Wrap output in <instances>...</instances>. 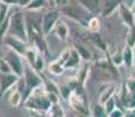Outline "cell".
<instances>
[{
  "instance_id": "cell-1",
  "label": "cell",
  "mask_w": 135,
  "mask_h": 117,
  "mask_svg": "<svg viewBox=\"0 0 135 117\" xmlns=\"http://www.w3.org/2000/svg\"><path fill=\"white\" fill-rule=\"evenodd\" d=\"M24 106L30 111H38V113L46 114L52 106L47 94L44 90V85L39 89L34 90L24 102Z\"/></svg>"
},
{
  "instance_id": "cell-2",
  "label": "cell",
  "mask_w": 135,
  "mask_h": 117,
  "mask_svg": "<svg viewBox=\"0 0 135 117\" xmlns=\"http://www.w3.org/2000/svg\"><path fill=\"white\" fill-rule=\"evenodd\" d=\"M21 80L24 81V102L26 101V98L31 95L34 90L39 89L44 85V80L40 76V74L37 73L30 64L25 63L24 67V76L21 77Z\"/></svg>"
},
{
  "instance_id": "cell-3",
  "label": "cell",
  "mask_w": 135,
  "mask_h": 117,
  "mask_svg": "<svg viewBox=\"0 0 135 117\" xmlns=\"http://www.w3.org/2000/svg\"><path fill=\"white\" fill-rule=\"evenodd\" d=\"M60 14H64L65 17L69 18L71 20H73L76 23L81 25L82 27H87V22L93 15H90L81 5L78 2V5H72L71 2H68L67 5H64L60 7Z\"/></svg>"
},
{
  "instance_id": "cell-4",
  "label": "cell",
  "mask_w": 135,
  "mask_h": 117,
  "mask_svg": "<svg viewBox=\"0 0 135 117\" xmlns=\"http://www.w3.org/2000/svg\"><path fill=\"white\" fill-rule=\"evenodd\" d=\"M7 34L28 42L27 20H26V15L22 12H15L12 14L11 22H9V29Z\"/></svg>"
},
{
  "instance_id": "cell-5",
  "label": "cell",
  "mask_w": 135,
  "mask_h": 117,
  "mask_svg": "<svg viewBox=\"0 0 135 117\" xmlns=\"http://www.w3.org/2000/svg\"><path fill=\"white\" fill-rule=\"evenodd\" d=\"M5 61L7 62V64L9 66V68L12 70V74L17 75L18 77L21 79L24 76V67H25V62H24V58L21 55H19L18 53L13 52L9 49L5 56L2 58Z\"/></svg>"
},
{
  "instance_id": "cell-6",
  "label": "cell",
  "mask_w": 135,
  "mask_h": 117,
  "mask_svg": "<svg viewBox=\"0 0 135 117\" xmlns=\"http://www.w3.org/2000/svg\"><path fill=\"white\" fill-rule=\"evenodd\" d=\"M59 21H60V11L59 9H52V11L45 13L40 19V25L44 35L47 36L51 34Z\"/></svg>"
},
{
  "instance_id": "cell-7",
  "label": "cell",
  "mask_w": 135,
  "mask_h": 117,
  "mask_svg": "<svg viewBox=\"0 0 135 117\" xmlns=\"http://www.w3.org/2000/svg\"><path fill=\"white\" fill-rule=\"evenodd\" d=\"M2 42H4L5 46L8 47L11 50L18 53L19 55H21L22 58L25 56L28 47L31 46V45H28V42H26V41H22V40H20V39L14 38V36L8 35V34L2 39Z\"/></svg>"
},
{
  "instance_id": "cell-8",
  "label": "cell",
  "mask_w": 135,
  "mask_h": 117,
  "mask_svg": "<svg viewBox=\"0 0 135 117\" xmlns=\"http://www.w3.org/2000/svg\"><path fill=\"white\" fill-rule=\"evenodd\" d=\"M20 77L14 74H1L0 73V97L6 91L12 89L19 83Z\"/></svg>"
},
{
  "instance_id": "cell-9",
  "label": "cell",
  "mask_w": 135,
  "mask_h": 117,
  "mask_svg": "<svg viewBox=\"0 0 135 117\" xmlns=\"http://www.w3.org/2000/svg\"><path fill=\"white\" fill-rule=\"evenodd\" d=\"M118 13H119V17H120L121 21L123 22L124 26H127L128 28L134 27L135 26V15L132 13L131 9L124 6L122 4V1H121V5L118 9Z\"/></svg>"
},
{
  "instance_id": "cell-10",
  "label": "cell",
  "mask_w": 135,
  "mask_h": 117,
  "mask_svg": "<svg viewBox=\"0 0 135 117\" xmlns=\"http://www.w3.org/2000/svg\"><path fill=\"white\" fill-rule=\"evenodd\" d=\"M89 74H90V64L89 62H82L81 66L78 69V74H76V80L79 82V84L81 87H86V83L89 79Z\"/></svg>"
},
{
  "instance_id": "cell-11",
  "label": "cell",
  "mask_w": 135,
  "mask_h": 117,
  "mask_svg": "<svg viewBox=\"0 0 135 117\" xmlns=\"http://www.w3.org/2000/svg\"><path fill=\"white\" fill-rule=\"evenodd\" d=\"M78 2L93 17H97V14L101 13L102 7L100 6V1H98V0H80Z\"/></svg>"
},
{
  "instance_id": "cell-12",
  "label": "cell",
  "mask_w": 135,
  "mask_h": 117,
  "mask_svg": "<svg viewBox=\"0 0 135 117\" xmlns=\"http://www.w3.org/2000/svg\"><path fill=\"white\" fill-rule=\"evenodd\" d=\"M121 5V1L119 0H109V1H105L101 8V14L103 17H110L115 12H118L119 7Z\"/></svg>"
},
{
  "instance_id": "cell-13",
  "label": "cell",
  "mask_w": 135,
  "mask_h": 117,
  "mask_svg": "<svg viewBox=\"0 0 135 117\" xmlns=\"http://www.w3.org/2000/svg\"><path fill=\"white\" fill-rule=\"evenodd\" d=\"M82 60L80 58V55L78 54V52L72 47L71 54H69V58L67 60L66 64H65V69H79V67L81 66Z\"/></svg>"
},
{
  "instance_id": "cell-14",
  "label": "cell",
  "mask_w": 135,
  "mask_h": 117,
  "mask_svg": "<svg viewBox=\"0 0 135 117\" xmlns=\"http://www.w3.org/2000/svg\"><path fill=\"white\" fill-rule=\"evenodd\" d=\"M115 95H116V85L115 84H108L105 89H102L100 96H99V103L103 105L108 100L113 98Z\"/></svg>"
},
{
  "instance_id": "cell-15",
  "label": "cell",
  "mask_w": 135,
  "mask_h": 117,
  "mask_svg": "<svg viewBox=\"0 0 135 117\" xmlns=\"http://www.w3.org/2000/svg\"><path fill=\"white\" fill-rule=\"evenodd\" d=\"M22 102H24L22 94L20 93L19 88H18V84H17L15 87L12 88V91L9 94V97H8V103L11 106H13V108H18Z\"/></svg>"
},
{
  "instance_id": "cell-16",
  "label": "cell",
  "mask_w": 135,
  "mask_h": 117,
  "mask_svg": "<svg viewBox=\"0 0 135 117\" xmlns=\"http://www.w3.org/2000/svg\"><path fill=\"white\" fill-rule=\"evenodd\" d=\"M54 34L58 36L61 41H65L67 40V38L69 36V28L68 26L66 25V22L62 21L60 19V21L56 23L55 28H54Z\"/></svg>"
},
{
  "instance_id": "cell-17",
  "label": "cell",
  "mask_w": 135,
  "mask_h": 117,
  "mask_svg": "<svg viewBox=\"0 0 135 117\" xmlns=\"http://www.w3.org/2000/svg\"><path fill=\"white\" fill-rule=\"evenodd\" d=\"M73 48L78 52V54L80 55V58L84 62H89L92 60V53L85 45H82L81 42H75L73 45Z\"/></svg>"
},
{
  "instance_id": "cell-18",
  "label": "cell",
  "mask_w": 135,
  "mask_h": 117,
  "mask_svg": "<svg viewBox=\"0 0 135 117\" xmlns=\"http://www.w3.org/2000/svg\"><path fill=\"white\" fill-rule=\"evenodd\" d=\"M47 70L49 73H51L52 75H55V76H60V75L64 74V72L66 69H65V66L61 63L60 61H59L58 59L53 60V61H51L49 63L47 64Z\"/></svg>"
},
{
  "instance_id": "cell-19",
  "label": "cell",
  "mask_w": 135,
  "mask_h": 117,
  "mask_svg": "<svg viewBox=\"0 0 135 117\" xmlns=\"http://www.w3.org/2000/svg\"><path fill=\"white\" fill-rule=\"evenodd\" d=\"M122 58L123 64L127 68H133L134 67V49L124 46L122 49Z\"/></svg>"
},
{
  "instance_id": "cell-20",
  "label": "cell",
  "mask_w": 135,
  "mask_h": 117,
  "mask_svg": "<svg viewBox=\"0 0 135 117\" xmlns=\"http://www.w3.org/2000/svg\"><path fill=\"white\" fill-rule=\"evenodd\" d=\"M86 29L89 32V34H99L101 29V22L98 17H92L88 20Z\"/></svg>"
},
{
  "instance_id": "cell-21",
  "label": "cell",
  "mask_w": 135,
  "mask_h": 117,
  "mask_svg": "<svg viewBox=\"0 0 135 117\" xmlns=\"http://www.w3.org/2000/svg\"><path fill=\"white\" fill-rule=\"evenodd\" d=\"M45 115L46 117H66V113H65L62 105L60 103H58V104H52L49 110Z\"/></svg>"
},
{
  "instance_id": "cell-22",
  "label": "cell",
  "mask_w": 135,
  "mask_h": 117,
  "mask_svg": "<svg viewBox=\"0 0 135 117\" xmlns=\"http://www.w3.org/2000/svg\"><path fill=\"white\" fill-rule=\"evenodd\" d=\"M39 54H40V53H39V50L35 48V47L30 46V47H28V49H27V52H26L24 59L26 60L27 64H30L31 67H33V64H34V62H35V60H37Z\"/></svg>"
},
{
  "instance_id": "cell-23",
  "label": "cell",
  "mask_w": 135,
  "mask_h": 117,
  "mask_svg": "<svg viewBox=\"0 0 135 117\" xmlns=\"http://www.w3.org/2000/svg\"><path fill=\"white\" fill-rule=\"evenodd\" d=\"M44 90L47 94H56L60 96V90H59V85H56L55 82H53L52 80H44Z\"/></svg>"
},
{
  "instance_id": "cell-24",
  "label": "cell",
  "mask_w": 135,
  "mask_h": 117,
  "mask_svg": "<svg viewBox=\"0 0 135 117\" xmlns=\"http://www.w3.org/2000/svg\"><path fill=\"white\" fill-rule=\"evenodd\" d=\"M90 117H108L105 106L100 103H97L90 108Z\"/></svg>"
},
{
  "instance_id": "cell-25",
  "label": "cell",
  "mask_w": 135,
  "mask_h": 117,
  "mask_svg": "<svg viewBox=\"0 0 135 117\" xmlns=\"http://www.w3.org/2000/svg\"><path fill=\"white\" fill-rule=\"evenodd\" d=\"M59 90H60V97H62L64 100H68L69 96L74 93L73 88L71 87V84H69L68 82H66V83H64V84L59 85Z\"/></svg>"
},
{
  "instance_id": "cell-26",
  "label": "cell",
  "mask_w": 135,
  "mask_h": 117,
  "mask_svg": "<svg viewBox=\"0 0 135 117\" xmlns=\"http://www.w3.org/2000/svg\"><path fill=\"white\" fill-rule=\"evenodd\" d=\"M110 62L115 67H120L123 64V58H122V50L120 49H115L114 53L110 55Z\"/></svg>"
},
{
  "instance_id": "cell-27",
  "label": "cell",
  "mask_w": 135,
  "mask_h": 117,
  "mask_svg": "<svg viewBox=\"0 0 135 117\" xmlns=\"http://www.w3.org/2000/svg\"><path fill=\"white\" fill-rule=\"evenodd\" d=\"M126 46L132 49H135V26L128 28L126 33Z\"/></svg>"
},
{
  "instance_id": "cell-28",
  "label": "cell",
  "mask_w": 135,
  "mask_h": 117,
  "mask_svg": "<svg viewBox=\"0 0 135 117\" xmlns=\"http://www.w3.org/2000/svg\"><path fill=\"white\" fill-rule=\"evenodd\" d=\"M47 4V1H44V0H31L30 4L27 5V7H26L25 9H27V11H39V9H41L42 7H45V5Z\"/></svg>"
},
{
  "instance_id": "cell-29",
  "label": "cell",
  "mask_w": 135,
  "mask_h": 117,
  "mask_svg": "<svg viewBox=\"0 0 135 117\" xmlns=\"http://www.w3.org/2000/svg\"><path fill=\"white\" fill-rule=\"evenodd\" d=\"M45 66H46V63H45V56H44L42 54H39L32 68L34 69L37 73L40 74V73L44 72V69H45Z\"/></svg>"
},
{
  "instance_id": "cell-30",
  "label": "cell",
  "mask_w": 135,
  "mask_h": 117,
  "mask_svg": "<svg viewBox=\"0 0 135 117\" xmlns=\"http://www.w3.org/2000/svg\"><path fill=\"white\" fill-rule=\"evenodd\" d=\"M89 39L92 42L95 43L97 47H99V48L102 49V50H106V43L102 41V39L100 38L99 34H89Z\"/></svg>"
},
{
  "instance_id": "cell-31",
  "label": "cell",
  "mask_w": 135,
  "mask_h": 117,
  "mask_svg": "<svg viewBox=\"0 0 135 117\" xmlns=\"http://www.w3.org/2000/svg\"><path fill=\"white\" fill-rule=\"evenodd\" d=\"M103 106H105V109H106V111H107L108 115H109L110 113H113V111L118 108V105H116V101H115V96H114L113 98H110V100H108L107 102L103 104Z\"/></svg>"
},
{
  "instance_id": "cell-32",
  "label": "cell",
  "mask_w": 135,
  "mask_h": 117,
  "mask_svg": "<svg viewBox=\"0 0 135 117\" xmlns=\"http://www.w3.org/2000/svg\"><path fill=\"white\" fill-rule=\"evenodd\" d=\"M0 73L1 74H12V70L9 68V66L2 58L0 59Z\"/></svg>"
},
{
  "instance_id": "cell-33",
  "label": "cell",
  "mask_w": 135,
  "mask_h": 117,
  "mask_svg": "<svg viewBox=\"0 0 135 117\" xmlns=\"http://www.w3.org/2000/svg\"><path fill=\"white\" fill-rule=\"evenodd\" d=\"M124 85L127 87L128 91L135 93V77H131V79L126 80V82H124Z\"/></svg>"
},
{
  "instance_id": "cell-34",
  "label": "cell",
  "mask_w": 135,
  "mask_h": 117,
  "mask_svg": "<svg viewBox=\"0 0 135 117\" xmlns=\"http://www.w3.org/2000/svg\"><path fill=\"white\" fill-rule=\"evenodd\" d=\"M124 113H126V111H124L123 109L116 108L113 113H110L109 115H108V117H124Z\"/></svg>"
},
{
  "instance_id": "cell-35",
  "label": "cell",
  "mask_w": 135,
  "mask_h": 117,
  "mask_svg": "<svg viewBox=\"0 0 135 117\" xmlns=\"http://www.w3.org/2000/svg\"><path fill=\"white\" fill-rule=\"evenodd\" d=\"M30 117H46V115L38 111H30Z\"/></svg>"
},
{
  "instance_id": "cell-36",
  "label": "cell",
  "mask_w": 135,
  "mask_h": 117,
  "mask_svg": "<svg viewBox=\"0 0 135 117\" xmlns=\"http://www.w3.org/2000/svg\"><path fill=\"white\" fill-rule=\"evenodd\" d=\"M124 117H135V110H127L124 113Z\"/></svg>"
},
{
  "instance_id": "cell-37",
  "label": "cell",
  "mask_w": 135,
  "mask_h": 117,
  "mask_svg": "<svg viewBox=\"0 0 135 117\" xmlns=\"http://www.w3.org/2000/svg\"><path fill=\"white\" fill-rule=\"evenodd\" d=\"M131 11H132V13H133V14L135 15V0H134V4H133V6H132Z\"/></svg>"
},
{
  "instance_id": "cell-38",
  "label": "cell",
  "mask_w": 135,
  "mask_h": 117,
  "mask_svg": "<svg viewBox=\"0 0 135 117\" xmlns=\"http://www.w3.org/2000/svg\"><path fill=\"white\" fill-rule=\"evenodd\" d=\"M133 68H135V67H133ZM134 77H135V72H134Z\"/></svg>"
}]
</instances>
